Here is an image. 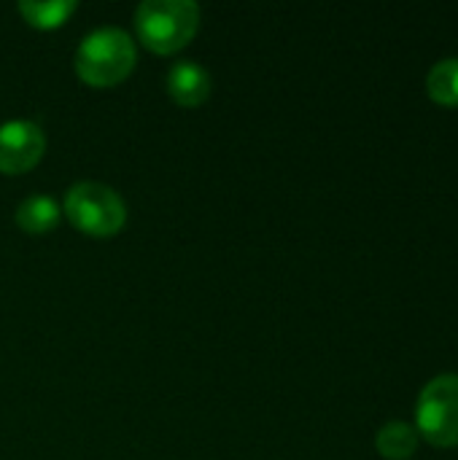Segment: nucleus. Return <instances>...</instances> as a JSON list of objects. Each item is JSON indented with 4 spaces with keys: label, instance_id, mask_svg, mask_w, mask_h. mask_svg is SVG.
Wrapping results in <instances>:
<instances>
[{
    "label": "nucleus",
    "instance_id": "nucleus-1",
    "mask_svg": "<svg viewBox=\"0 0 458 460\" xmlns=\"http://www.w3.org/2000/svg\"><path fill=\"white\" fill-rule=\"evenodd\" d=\"M135 43L119 27H100L78 43L76 73L89 86H113L135 67Z\"/></svg>",
    "mask_w": 458,
    "mask_h": 460
},
{
    "label": "nucleus",
    "instance_id": "nucleus-2",
    "mask_svg": "<svg viewBox=\"0 0 458 460\" xmlns=\"http://www.w3.org/2000/svg\"><path fill=\"white\" fill-rule=\"evenodd\" d=\"M138 38L157 54L184 49L200 27V5L192 0H143L135 13Z\"/></svg>",
    "mask_w": 458,
    "mask_h": 460
},
{
    "label": "nucleus",
    "instance_id": "nucleus-3",
    "mask_svg": "<svg viewBox=\"0 0 458 460\" xmlns=\"http://www.w3.org/2000/svg\"><path fill=\"white\" fill-rule=\"evenodd\" d=\"M65 216L89 237H113L127 221V208L111 186L84 181L67 189Z\"/></svg>",
    "mask_w": 458,
    "mask_h": 460
},
{
    "label": "nucleus",
    "instance_id": "nucleus-4",
    "mask_svg": "<svg viewBox=\"0 0 458 460\" xmlns=\"http://www.w3.org/2000/svg\"><path fill=\"white\" fill-rule=\"evenodd\" d=\"M416 431L432 447H458V375H440L418 396Z\"/></svg>",
    "mask_w": 458,
    "mask_h": 460
},
{
    "label": "nucleus",
    "instance_id": "nucleus-5",
    "mask_svg": "<svg viewBox=\"0 0 458 460\" xmlns=\"http://www.w3.org/2000/svg\"><path fill=\"white\" fill-rule=\"evenodd\" d=\"M46 151V135L35 121L13 119L0 124V172L19 175L32 170Z\"/></svg>",
    "mask_w": 458,
    "mask_h": 460
},
{
    "label": "nucleus",
    "instance_id": "nucleus-6",
    "mask_svg": "<svg viewBox=\"0 0 458 460\" xmlns=\"http://www.w3.org/2000/svg\"><path fill=\"white\" fill-rule=\"evenodd\" d=\"M167 92L184 108H197L211 94V75L202 65L192 59H181L167 73Z\"/></svg>",
    "mask_w": 458,
    "mask_h": 460
},
{
    "label": "nucleus",
    "instance_id": "nucleus-7",
    "mask_svg": "<svg viewBox=\"0 0 458 460\" xmlns=\"http://www.w3.org/2000/svg\"><path fill=\"white\" fill-rule=\"evenodd\" d=\"M16 224L27 234H46L59 224V205L46 194L27 197L16 208Z\"/></svg>",
    "mask_w": 458,
    "mask_h": 460
},
{
    "label": "nucleus",
    "instance_id": "nucleus-8",
    "mask_svg": "<svg viewBox=\"0 0 458 460\" xmlns=\"http://www.w3.org/2000/svg\"><path fill=\"white\" fill-rule=\"evenodd\" d=\"M375 450L386 460H410L418 450V431L410 423H386L375 437Z\"/></svg>",
    "mask_w": 458,
    "mask_h": 460
},
{
    "label": "nucleus",
    "instance_id": "nucleus-9",
    "mask_svg": "<svg viewBox=\"0 0 458 460\" xmlns=\"http://www.w3.org/2000/svg\"><path fill=\"white\" fill-rule=\"evenodd\" d=\"M427 92L440 108H458V59H440L427 75Z\"/></svg>",
    "mask_w": 458,
    "mask_h": 460
},
{
    "label": "nucleus",
    "instance_id": "nucleus-10",
    "mask_svg": "<svg viewBox=\"0 0 458 460\" xmlns=\"http://www.w3.org/2000/svg\"><path fill=\"white\" fill-rule=\"evenodd\" d=\"M76 11V0H22L19 13L38 30H54L59 27L70 13Z\"/></svg>",
    "mask_w": 458,
    "mask_h": 460
}]
</instances>
